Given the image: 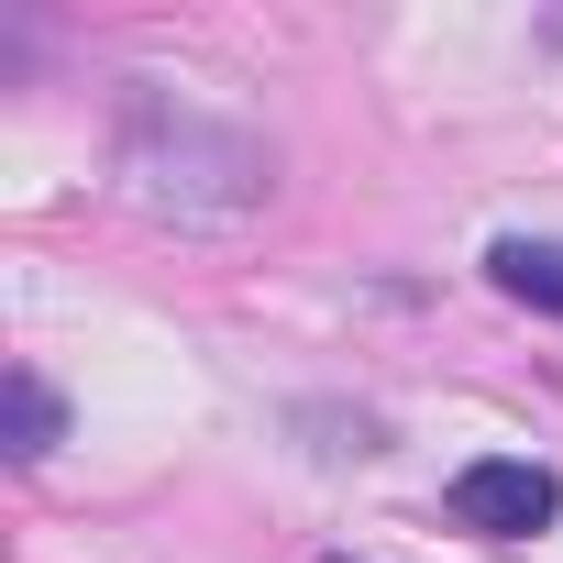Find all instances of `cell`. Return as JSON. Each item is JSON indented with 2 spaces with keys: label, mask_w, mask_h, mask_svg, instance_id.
<instances>
[{
  "label": "cell",
  "mask_w": 563,
  "mask_h": 563,
  "mask_svg": "<svg viewBox=\"0 0 563 563\" xmlns=\"http://www.w3.org/2000/svg\"><path fill=\"white\" fill-rule=\"evenodd\" d=\"M552 508H563L552 464L486 453V464H464V475H453V519H464V530H486V541H530V530H552Z\"/></svg>",
  "instance_id": "cell-1"
},
{
  "label": "cell",
  "mask_w": 563,
  "mask_h": 563,
  "mask_svg": "<svg viewBox=\"0 0 563 563\" xmlns=\"http://www.w3.org/2000/svg\"><path fill=\"white\" fill-rule=\"evenodd\" d=\"M486 276H497L508 299H530V310H552V321H563V243L508 232V243H486Z\"/></svg>",
  "instance_id": "cell-2"
},
{
  "label": "cell",
  "mask_w": 563,
  "mask_h": 563,
  "mask_svg": "<svg viewBox=\"0 0 563 563\" xmlns=\"http://www.w3.org/2000/svg\"><path fill=\"white\" fill-rule=\"evenodd\" d=\"M56 431H67L56 387H45L34 365H12V453H56Z\"/></svg>",
  "instance_id": "cell-3"
},
{
  "label": "cell",
  "mask_w": 563,
  "mask_h": 563,
  "mask_svg": "<svg viewBox=\"0 0 563 563\" xmlns=\"http://www.w3.org/2000/svg\"><path fill=\"white\" fill-rule=\"evenodd\" d=\"M332 563H343V552H332Z\"/></svg>",
  "instance_id": "cell-4"
}]
</instances>
